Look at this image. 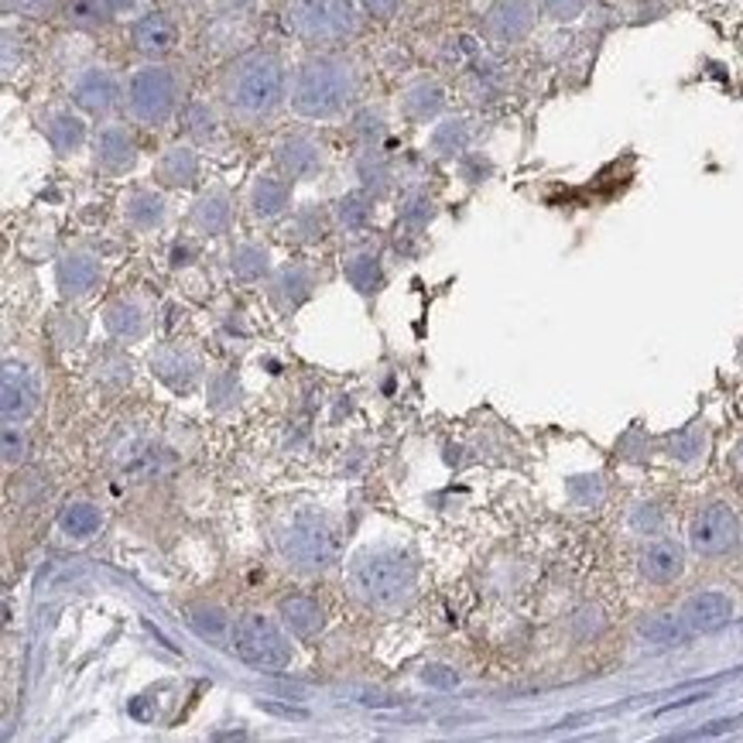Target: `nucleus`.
<instances>
[{
    "label": "nucleus",
    "instance_id": "obj_1",
    "mask_svg": "<svg viewBox=\"0 0 743 743\" xmlns=\"http://www.w3.org/2000/svg\"><path fill=\"white\" fill-rule=\"evenodd\" d=\"M223 106L240 124H264L289 103V69L274 48H250L223 69Z\"/></svg>",
    "mask_w": 743,
    "mask_h": 743
},
{
    "label": "nucleus",
    "instance_id": "obj_2",
    "mask_svg": "<svg viewBox=\"0 0 743 743\" xmlns=\"http://www.w3.org/2000/svg\"><path fill=\"white\" fill-rule=\"evenodd\" d=\"M360 97V72L353 59L316 52L302 59L289 79V106L302 121H339Z\"/></svg>",
    "mask_w": 743,
    "mask_h": 743
},
{
    "label": "nucleus",
    "instance_id": "obj_3",
    "mask_svg": "<svg viewBox=\"0 0 743 743\" xmlns=\"http://www.w3.org/2000/svg\"><path fill=\"white\" fill-rule=\"evenodd\" d=\"M350 586L367 607L394 610L412 599L418 586V562L397 549L363 552L350 562Z\"/></svg>",
    "mask_w": 743,
    "mask_h": 743
},
{
    "label": "nucleus",
    "instance_id": "obj_4",
    "mask_svg": "<svg viewBox=\"0 0 743 743\" xmlns=\"http://www.w3.org/2000/svg\"><path fill=\"white\" fill-rule=\"evenodd\" d=\"M127 117L148 131L168 127L182 110V72L165 59H148L124 79Z\"/></svg>",
    "mask_w": 743,
    "mask_h": 743
},
{
    "label": "nucleus",
    "instance_id": "obj_5",
    "mask_svg": "<svg viewBox=\"0 0 743 743\" xmlns=\"http://www.w3.org/2000/svg\"><path fill=\"white\" fill-rule=\"evenodd\" d=\"M278 555L299 573H323L339 555V534L329 518L316 510H295L274 531Z\"/></svg>",
    "mask_w": 743,
    "mask_h": 743
},
{
    "label": "nucleus",
    "instance_id": "obj_6",
    "mask_svg": "<svg viewBox=\"0 0 743 743\" xmlns=\"http://www.w3.org/2000/svg\"><path fill=\"white\" fill-rule=\"evenodd\" d=\"M360 0H289L284 24L308 45H336L357 35Z\"/></svg>",
    "mask_w": 743,
    "mask_h": 743
},
{
    "label": "nucleus",
    "instance_id": "obj_7",
    "mask_svg": "<svg viewBox=\"0 0 743 743\" xmlns=\"http://www.w3.org/2000/svg\"><path fill=\"white\" fill-rule=\"evenodd\" d=\"M237 658L254 665V668H284L292 665V631L281 623V617H268V613H247L237 620L234 638H230Z\"/></svg>",
    "mask_w": 743,
    "mask_h": 743
},
{
    "label": "nucleus",
    "instance_id": "obj_8",
    "mask_svg": "<svg viewBox=\"0 0 743 743\" xmlns=\"http://www.w3.org/2000/svg\"><path fill=\"white\" fill-rule=\"evenodd\" d=\"M69 97L82 113L93 117H110L113 110L124 106V82L110 66L86 63L69 76Z\"/></svg>",
    "mask_w": 743,
    "mask_h": 743
},
{
    "label": "nucleus",
    "instance_id": "obj_9",
    "mask_svg": "<svg viewBox=\"0 0 743 743\" xmlns=\"http://www.w3.org/2000/svg\"><path fill=\"white\" fill-rule=\"evenodd\" d=\"M93 168L97 171H103V176H131V171L137 168V158H140V151H137V137H134V131L127 127V124H121V121H106V124H100L97 127V134H93Z\"/></svg>",
    "mask_w": 743,
    "mask_h": 743
},
{
    "label": "nucleus",
    "instance_id": "obj_10",
    "mask_svg": "<svg viewBox=\"0 0 743 743\" xmlns=\"http://www.w3.org/2000/svg\"><path fill=\"white\" fill-rule=\"evenodd\" d=\"M38 131L45 134V140L59 158H72L90 145V124H86L79 106H66V103L45 106L38 113Z\"/></svg>",
    "mask_w": 743,
    "mask_h": 743
},
{
    "label": "nucleus",
    "instance_id": "obj_11",
    "mask_svg": "<svg viewBox=\"0 0 743 743\" xmlns=\"http://www.w3.org/2000/svg\"><path fill=\"white\" fill-rule=\"evenodd\" d=\"M0 412H4V421H18L24 425L42 405V384L38 374L27 363L8 360L4 363V378H0Z\"/></svg>",
    "mask_w": 743,
    "mask_h": 743
},
{
    "label": "nucleus",
    "instance_id": "obj_12",
    "mask_svg": "<svg viewBox=\"0 0 743 743\" xmlns=\"http://www.w3.org/2000/svg\"><path fill=\"white\" fill-rule=\"evenodd\" d=\"M274 165L284 179L312 182L326 168V148L312 134H281L274 145Z\"/></svg>",
    "mask_w": 743,
    "mask_h": 743
},
{
    "label": "nucleus",
    "instance_id": "obj_13",
    "mask_svg": "<svg viewBox=\"0 0 743 743\" xmlns=\"http://www.w3.org/2000/svg\"><path fill=\"white\" fill-rule=\"evenodd\" d=\"M740 521L727 504H709L702 507L693 525H689V541L699 555H723L736 545Z\"/></svg>",
    "mask_w": 743,
    "mask_h": 743
},
{
    "label": "nucleus",
    "instance_id": "obj_14",
    "mask_svg": "<svg viewBox=\"0 0 743 743\" xmlns=\"http://www.w3.org/2000/svg\"><path fill=\"white\" fill-rule=\"evenodd\" d=\"M55 281H59V292L69 302H79L86 295H93L103 281V264L93 250L86 247H72L59 257V268H55Z\"/></svg>",
    "mask_w": 743,
    "mask_h": 743
},
{
    "label": "nucleus",
    "instance_id": "obj_15",
    "mask_svg": "<svg viewBox=\"0 0 743 743\" xmlns=\"http://www.w3.org/2000/svg\"><path fill=\"white\" fill-rule=\"evenodd\" d=\"M131 45L145 59H165L179 45V24L165 11H148L131 24Z\"/></svg>",
    "mask_w": 743,
    "mask_h": 743
},
{
    "label": "nucleus",
    "instance_id": "obj_16",
    "mask_svg": "<svg viewBox=\"0 0 743 743\" xmlns=\"http://www.w3.org/2000/svg\"><path fill=\"white\" fill-rule=\"evenodd\" d=\"M247 210H250L254 219H261V223L281 219L292 210V179L271 176V171L254 176L250 185H247Z\"/></svg>",
    "mask_w": 743,
    "mask_h": 743
},
{
    "label": "nucleus",
    "instance_id": "obj_17",
    "mask_svg": "<svg viewBox=\"0 0 743 743\" xmlns=\"http://www.w3.org/2000/svg\"><path fill=\"white\" fill-rule=\"evenodd\" d=\"M538 18L534 0H497L487 14V32L500 45H518L531 35Z\"/></svg>",
    "mask_w": 743,
    "mask_h": 743
},
{
    "label": "nucleus",
    "instance_id": "obj_18",
    "mask_svg": "<svg viewBox=\"0 0 743 743\" xmlns=\"http://www.w3.org/2000/svg\"><path fill=\"white\" fill-rule=\"evenodd\" d=\"M397 110L405 113L412 124H436L446 110V90L436 76H418L412 79L402 97H397Z\"/></svg>",
    "mask_w": 743,
    "mask_h": 743
},
{
    "label": "nucleus",
    "instance_id": "obj_19",
    "mask_svg": "<svg viewBox=\"0 0 743 743\" xmlns=\"http://www.w3.org/2000/svg\"><path fill=\"white\" fill-rule=\"evenodd\" d=\"M199 151L192 140H176V145H168L158 158H155V182L165 185V189H192L195 179H199Z\"/></svg>",
    "mask_w": 743,
    "mask_h": 743
},
{
    "label": "nucleus",
    "instance_id": "obj_20",
    "mask_svg": "<svg viewBox=\"0 0 743 743\" xmlns=\"http://www.w3.org/2000/svg\"><path fill=\"white\" fill-rule=\"evenodd\" d=\"M678 617L685 623V631H696V634L717 631V627L733 620V599L720 589H702V593L685 599Z\"/></svg>",
    "mask_w": 743,
    "mask_h": 743
},
{
    "label": "nucleus",
    "instance_id": "obj_21",
    "mask_svg": "<svg viewBox=\"0 0 743 743\" xmlns=\"http://www.w3.org/2000/svg\"><path fill=\"white\" fill-rule=\"evenodd\" d=\"M121 213L134 234H158L171 216L168 199L158 189H131L121 203Z\"/></svg>",
    "mask_w": 743,
    "mask_h": 743
},
{
    "label": "nucleus",
    "instance_id": "obj_22",
    "mask_svg": "<svg viewBox=\"0 0 743 743\" xmlns=\"http://www.w3.org/2000/svg\"><path fill=\"white\" fill-rule=\"evenodd\" d=\"M189 226L203 237H223L234 226V199L226 189H210L192 203Z\"/></svg>",
    "mask_w": 743,
    "mask_h": 743
},
{
    "label": "nucleus",
    "instance_id": "obj_23",
    "mask_svg": "<svg viewBox=\"0 0 743 743\" xmlns=\"http://www.w3.org/2000/svg\"><path fill=\"white\" fill-rule=\"evenodd\" d=\"M103 326H106V333H110L113 339H121V342H137V339H145L148 329H151V312H148L145 302L131 295V299H121V302H113V305L106 308Z\"/></svg>",
    "mask_w": 743,
    "mask_h": 743
},
{
    "label": "nucleus",
    "instance_id": "obj_24",
    "mask_svg": "<svg viewBox=\"0 0 743 743\" xmlns=\"http://www.w3.org/2000/svg\"><path fill=\"white\" fill-rule=\"evenodd\" d=\"M638 565H641V576L648 583L665 586V583H675L685 573V555H682V549L675 545V541L662 538V541H651V545L641 552Z\"/></svg>",
    "mask_w": 743,
    "mask_h": 743
},
{
    "label": "nucleus",
    "instance_id": "obj_25",
    "mask_svg": "<svg viewBox=\"0 0 743 743\" xmlns=\"http://www.w3.org/2000/svg\"><path fill=\"white\" fill-rule=\"evenodd\" d=\"M151 374L165 381L171 391H189L199 378V360L189 350L179 347H161L151 353Z\"/></svg>",
    "mask_w": 743,
    "mask_h": 743
},
{
    "label": "nucleus",
    "instance_id": "obj_26",
    "mask_svg": "<svg viewBox=\"0 0 743 743\" xmlns=\"http://www.w3.org/2000/svg\"><path fill=\"white\" fill-rule=\"evenodd\" d=\"M312 289H316V274H312V268L305 264H284L274 278H271V302L278 308H299Z\"/></svg>",
    "mask_w": 743,
    "mask_h": 743
},
{
    "label": "nucleus",
    "instance_id": "obj_27",
    "mask_svg": "<svg viewBox=\"0 0 743 743\" xmlns=\"http://www.w3.org/2000/svg\"><path fill=\"white\" fill-rule=\"evenodd\" d=\"M342 278L350 281V289L360 295H374L384 284V271H381V257L370 247H353L342 254Z\"/></svg>",
    "mask_w": 743,
    "mask_h": 743
},
{
    "label": "nucleus",
    "instance_id": "obj_28",
    "mask_svg": "<svg viewBox=\"0 0 743 743\" xmlns=\"http://www.w3.org/2000/svg\"><path fill=\"white\" fill-rule=\"evenodd\" d=\"M278 617L292 631V638H302V641L316 638L323 631V623H326L323 607L316 604V599H308V596H284L278 604Z\"/></svg>",
    "mask_w": 743,
    "mask_h": 743
},
{
    "label": "nucleus",
    "instance_id": "obj_29",
    "mask_svg": "<svg viewBox=\"0 0 743 743\" xmlns=\"http://www.w3.org/2000/svg\"><path fill=\"white\" fill-rule=\"evenodd\" d=\"M230 274L244 284H257L271 274V250L257 240H244L230 250Z\"/></svg>",
    "mask_w": 743,
    "mask_h": 743
},
{
    "label": "nucleus",
    "instance_id": "obj_30",
    "mask_svg": "<svg viewBox=\"0 0 743 743\" xmlns=\"http://www.w3.org/2000/svg\"><path fill=\"white\" fill-rule=\"evenodd\" d=\"M357 179H360V189L370 192L374 199H381L394 189V168L381 155V148H363L357 155Z\"/></svg>",
    "mask_w": 743,
    "mask_h": 743
},
{
    "label": "nucleus",
    "instance_id": "obj_31",
    "mask_svg": "<svg viewBox=\"0 0 743 743\" xmlns=\"http://www.w3.org/2000/svg\"><path fill=\"white\" fill-rule=\"evenodd\" d=\"M103 528V510L90 500H72L59 514V531L72 541H90Z\"/></svg>",
    "mask_w": 743,
    "mask_h": 743
},
{
    "label": "nucleus",
    "instance_id": "obj_32",
    "mask_svg": "<svg viewBox=\"0 0 743 743\" xmlns=\"http://www.w3.org/2000/svg\"><path fill=\"white\" fill-rule=\"evenodd\" d=\"M466 145H470V124L463 117H442L425 140L432 158H455L466 151Z\"/></svg>",
    "mask_w": 743,
    "mask_h": 743
},
{
    "label": "nucleus",
    "instance_id": "obj_33",
    "mask_svg": "<svg viewBox=\"0 0 743 743\" xmlns=\"http://www.w3.org/2000/svg\"><path fill=\"white\" fill-rule=\"evenodd\" d=\"M370 219H374V195L370 192H347L342 199H336L333 206V223L339 226V230L347 234H357V230H367Z\"/></svg>",
    "mask_w": 743,
    "mask_h": 743
},
{
    "label": "nucleus",
    "instance_id": "obj_34",
    "mask_svg": "<svg viewBox=\"0 0 743 743\" xmlns=\"http://www.w3.org/2000/svg\"><path fill=\"white\" fill-rule=\"evenodd\" d=\"M63 18L76 32H103L117 14H113L110 0H66Z\"/></svg>",
    "mask_w": 743,
    "mask_h": 743
},
{
    "label": "nucleus",
    "instance_id": "obj_35",
    "mask_svg": "<svg viewBox=\"0 0 743 743\" xmlns=\"http://www.w3.org/2000/svg\"><path fill=\"white\" fill-rule=\"evenodd\" d=\"M185 134L192 145H216L223 127H219V113L210 100H192L185 106Z\"/></svg>",
    "mask_w": 743,
    "mask_h": 743
},
{
    "label": "nucleus",
    "instance_id": "obj_36",
    "mask_svg": "<svg viewBox=\"0 0 743 743\" xmlns=\"http://www.w3.org/2000/svg\"><path fill=\"white\" fill-rule=\"evenodd\" d=\"M189 623H192V631L203 638V641H213V644H223V641H230L234 638V617L226 613L223 607H216V604H203V607H192V617H189Z\"/></svg>",
    "mask_w": 743,
    "mask_h": 743
},
{
    "label": "nucleus",
    "instance_id": "obj_37",
    "mask_svg": "<svg viewBox=\"0 0 743 743\" xmlns=\"http://www.w3.org/2000/svg\"><path fill=\"white\" fill-rule=\"evenodd\" d=\"M326 223H329V216H326L316 203L299 206V210L292 213L289 226H284V237L295 240V244H316V240L326 237Z\"/></svg>",
    "mask_w": 743,
    "mask_h": 743
},
{
    "label": "nucleus",
    "instance_id": "obj_38",
    "mask_svg": "<svg viewBox=\"0 0 743 743\" xmlns=\"http://www.w3.org/2000/svg\"><path fill=\"white\" fill-rule=\"evenodd\" d=\"M397 216H402V223L412 226V230H421V226H428V219L436 216L432 195H428L425 189L405 192V195H402V206H397Z\"/></svg>",
    "mask_w": 743,
    "mask_h": 743
},
{
    "label": "nucleus",
    "instance_id": "obj_39",
    "mask_svg": "<svg viewBox=\"0 0 743 743\" xmlns=\"http://www.w3.org/2000/svg\"><path fill=\"white\" fill-rule=\"evenodd\" d=\"M353 134H357V140H360L363 148H381V140L387 137V121H384V113L374 110V106L360 110L357 117H353Z\"/></svg>",
    "mask_w": 743,
    "mask_h": 743
},
{
    "label": "nucleus",
    "instance_id": "obj_40",
    "mask_svg": "<svg viewBox=\"0 0 743 743\" xmlns=\"http://www.w3.org/2000/svg\"><path fill=\"white\" fill-rule=\"evenodd\" d=\"M682 634H685V623H682V617H672V613H658L641 623V638L651 644H662V648L675 644Z\"/></svg>",
    "mask_w": 743,
    "mask_h": 743
},
{
    "label": "nucleus",
    "instance_id": "obj_41",
    "mask_svg": "<svg viewBox=\"0 0 743 743\" xmlns=\"http://www.w3.org/2000/svg\"><path fill=\"white\" fill-rule=\"evenodd\" d=\"M0 446H4V466L14 470L27 460V436L18 421H4V436H0Z\"/></svg>",
    "mask_w": 743,
    "mask_h": 743
},
{
    "label": "nucleus",
    "instance_id": "obj_42",
    "mask_svg": "<svg viewBox=\"0 0 743 743\" xmlns=\"http://www.w3.org/2000/svg\"><path fill=\"white\" fill-rule=\"evenodd\" d=\"M59 8L63 0H4V11L21 18H52Z\"/></svg>",
    "mask_w": 743,
    "mask_h": 743
},
{
    "label": "nucleus",
    "instance_id": "obj_43",
    "mask_svg": "<svg viewBox=\"0 0 743 743\" xmlns=\"http://www.w3.org/2000/svg\"><path fill=\"white\" fill-rule=\"evenodd\" d=\"M237 394H240V387H237V381H234L230 374H216V378L210 381V405H213V408L234 405V402H237Z\"/></svg>",
    "mask_w": 743,
    "mask_h": 743
},
{
    "label": "nucleus",
    "instance_id": "obj_44",
    "mask_svg": "<svg viewBox=\"0 0 743 743\" xmlns=\"http://www.w3.org/2000/svg\"><path fill=\"white\" fill-rule=\"evenodd\" d=\"M421 682L432 685V689H455V685H460V672L449 668V665L432 662V665L421 668Z\"/></svg>",
    "mask_w": 743,
    "mask_h": 743
},
{
    "label": "nucleus",
    "instance_id": "obj_45",
    "mask_svg": "<svg viewBox=\"0 0 743 743\" xmlns=\"http://www.w3.org/2000/svg\"><path fill=\"white\" fill-rule=\"evenodd\" d=\"M541 8L555 21H573L586 11V0H541Z\"/></svg>",
    "mask_w": 743,
    "mask_h": 743
},
{
    "label": "nucleus",
    "instance_id": "obj_46",
    "mask_svg": "<svg viewBox=\"0 0 743 743\" xmlns=\"http://www.w3.org/2000/svg\"><path fill=\"white\" fill-rule=\"evenodd\" d=\"M110 8H113V14H117V18L137 21L140 14L151 11V0H110Z\"/></svg>",
    "mask_w": 743,
    "mask_h": 743
},
{
    "label": "nucleus",
    "instance_id": "obj_47",
    "mask_svg": "<svg viewBox=\"0 0 743 743\" xmlns=\"http://www.w3.org/2000/svg\"><path fill=\"white\" fill-rule=\"evenodd\" d=\"M397 4H402V0H360V8H363L367 14L381 18V21L394 18V14H397Z\"/></svg>",
    "mask_w": 743,
    "mask_h": 743
},
{
    "label": "nucleus",
    "instance_id": "obj_48",
    "mask_svg": "<svg viewBox=\"0 0 743 743\" xmlns=\"http://www.w3.org/2000/svg\"><path fill=\"white\" fill-rule=\"evenodd\" d=\"M226 4H234V8H250V4H257V0H226Z\"/></svg>",
    "mask_w": 743,
    "mask_h": 743
}]
</instances>
